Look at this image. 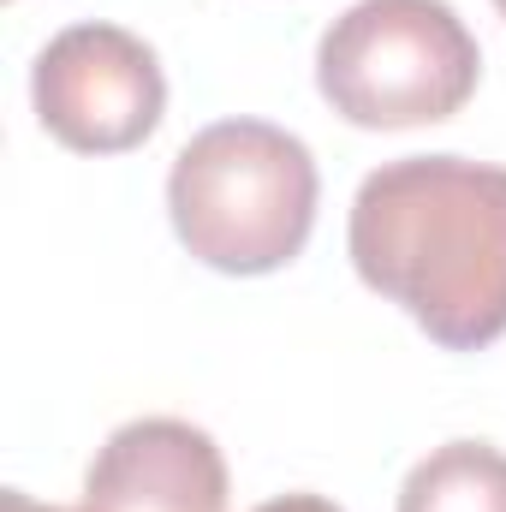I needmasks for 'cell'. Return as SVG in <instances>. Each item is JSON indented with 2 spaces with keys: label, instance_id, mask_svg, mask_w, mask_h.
<instances>
[{
  "label": "cell",
  "instance_id": "cell-2",
  "mask_svg": "<svg viewBox=\"0 0 506 512\" xmlns=\"http://www.w3.org/2000/svg\"><path fill=\"white\" fill-rule=\"evenodd\" d=\"M316 161L268 120L203 126L167 173V209L185 251L221 274H274L316 227Z\"/></svg>",
  "mask_w": 506,
  "mask_h": 512
},
{
  "label": "cell",
  "instance_id": "cell-6",
  "mask_svg": "<svg viewBox=\"0 0 506 512\" xmlns=\"http://www.w3.org/2000/svg\"><path fill=\"white\" fill-rule=\"evenodd\" d=\"M399 512H506V453L489 441H447L411 465Z\"/></svg>",
  "mask_w": 506,
  "mask_h": 512
},
{
  "label": "cell",
  "instance_id": "cell-4",
  "mask_svg": "<svg viewBox=\"0 0 506 512\" xmlns=\"http://www.w3.org/2000/svg\"><path fill=\"white\" fill-rule=\"evenodd\" d=\"M36 120L78 155H120L161 126L167 78L143 36L120 24H66L30 72Z\"/></svg>",
  "mask_w": 506,
  "mask_h": 512
},
{
  "label": "cell",
  "instance_id": "cell-9",
  "mask_svg": "<svg viewBox=\"0 0 506 512\" xmlns=\"http://www.w3.org/2000/svg\"><path fill=\"white\" fill-rule=\"evenodd\" d=\"M495 6H501V18H506V0H495Z\"/></svg>",
  "mask_w": 506,
  "mask_h": 512
},
{
  "label": "cell",
  "instance_id": "cell-1",
  "mask_svg": "<svg viewBox=\"0 0 506 512\" xmlns=\"http://www.w3.org/2000/svg\"><path fill=\"white\" fill-rule=\"evenodd\" d=\"M352 268L435 346L477 352L506 334V167L405 155L352 197Z\"/></svg>",
  "mask_w": 506,
  "mask_h": 512
},
{
  "label": "cell",
  "instance_id": "cell-5",
  "mask_svg": "<svg viewBox=\"0 0 506 512\" xmlns=\"http://www.w3.org/2000/svg\"><path fill=\"white\" fill-rule=\"evenodd\" d=\"M90 512H227V459L185 417H137L84 471Z\"/></svg>",
  "mask_w": 506,
  "mask_h": 512
},
{
  "label": "cell",
  "instance_id": "cell-7",
  "mask_svg": "<svg viewBox=\"0 0 506 512\" xmlns=\"http://www.w3.org/2000/svg\"><path fill=\"white\" fill-rule=\"evenodd\" d=\"M256 512H340L328 495H274V501H262Z\"/></svg>",
  "mask_w": 506,
  "mask_h": 512
},
{
  "label": "cell",
  "instance_id": "cell-3",
  "mask_svg": "<svg viewBox=\"0 0 506 512\" xmlns=\"http://www.w3.org/2000/svg\"><path fill=\"white\" fill-rule=\"evenodd\" d=\"M483 78L477 36L447 0H358L316 48V84L340 120L405 131L453 120Z\"/></svg>",
  "mask_w": 506,
  "mask_h": 512
},
{
  "label": "cell",
  "instance_id": "cell-8",
  "mask_svg": "<svg viewBox=\"0 0 506 512\" xmlns=\"http://www.w3.org/2000/svg\"><path fill=\"white\" fill-rule=\"evenodd\" d=\"M0 512H72V507H42V501H30L24 489H6V495H0ZM78 512H90V507H78Z\"/></svg>",
  "mask_w": 506,
  "mask_h": 512
}]
</instances>
